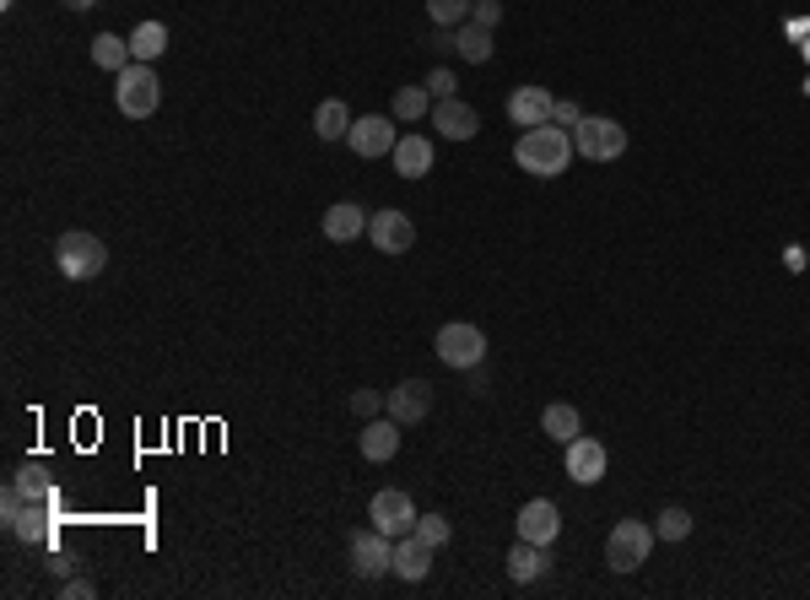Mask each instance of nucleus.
Segmentation results:
<instances>
[{
  "label": "nucleus",
  "instance_id": "f257e3e1",
  "mask_svg": "<svg viewBox=\"0 0 810 600\" xmlns=\"http://www.w3.org/2000/svg\"><path fill=\"white\" fill-rule=\"evenodd\" d=\"M513 163L524 174H535V179H557V174H567V163H573V131H562V125L524 131L513 141Z\"/></svg>",
  "mask_w": 810,
  "mask_h": 600
},
{
  "label": "nucleus",
  "instance_id": "f03ea898",
  "mask_svg": "<svg viewBox=\"0 0 810 600\" xmlns=\"http://www.w3.org/2000/svg\"><path fill=\"white\" fill-rule=\"evenodd\" d=\"M55 266H60L65 281H92V276H103L109 266V244L98 238V233H60V244H55Z\"/></svg>",
  "mask_w": 810,
  "mask_h": 600
},
{
  "label": "nucleus",
  "instance_id": "7ed1b4c3",
  "mask_svg": "<svg viewBox=\"0 0 810 600\" xmlns=\"http://www.w3.org/2000/svg\"><path fill=\"white\" fill-rule=\"evenodd\" d=\"M114 103H120V114L125 120H152L157 114V103H163V81H157V70L152 66H125L114 76Z\"/></svg>",
  "mask_w": 810,
  "mask_h": 600
},
{
  "label": "nucleus",
  "instance_id": "20e7f679",
  "mask_svg": "<svg viewBox=\"0 0 810 600\" xmlns=\"http://www.w3.org/2000/svg\"><path fill=\"white\" fill-rule=\"evenodd\" d=\"M573 152L589 157V163H617L626 152V131L617 120H606V114H584L573 125Z\"/></svg>",
  "mask_w": 810,
  "mask_h": 600
},
{
  "label": "nucleus",
  "instance_id": "39448f33",
  "mask_svg": "<svg viewBox=\"0 0 810 600\" xmlns=\"http://www.w3.org/2000/svg\"><path fill=\"white\" fill-rule=\"evenodd\" d=\"M437 363L443 368H459V374H470V368H481L487 363V335L476 331V325H465V320H454V325H443L433 341Z\"/></svg>",
  "mask_w": 810,
  "mask_h": 600
},
{
  "label": "nucleus",
  "instance_id": "423d86ee",
  "mask_svg": "<svg viewBox=\"0 0 810 600\" xmlns=\"http://www.w3.org/2000/svg\"><path fill=\"white\" fill-rule=\"evenodd\" d=\"M654 525H643V520H622L617 531L606 535V563L617 568V574H637L643 563H648V552H654Z\"/></svg>",
  "mask_w": 810,
  "mask_h": 600
},
{
  "label": "nucleus",
  "instance_id": "0eeeda50",
  "mask_svg": "<svg viewBox=\"0 0 810 600\" xmlns=\"http://www.w3.org/2000/svg\"><path fill=\"white\" fill-rule=\"evenodd\" d=\"M368 520H374V531L384 535H411L417 531V503H411V492H400V487H384L374 492V503H368Z\"/></svg>",
  "mask_w": 810,
  "mask_h": 600
},
{
  "label": "nucleus",
  "instance_id": "6e6552de",
  "mask_svg": "<svg viewBox=\"0 0 810 600\" xmlns=\"http://www.w3.org/2000/svg\"><path fill=\"white\" fill-rule=\"evenodd\" d=\"M352 568H357V579H384V574H395V535L384 531H357L352 535Z\"/></svg>",
  "mask_w": 810,
  "mask_h": 600
},
{
  "label": "nucleus",
  "instance_id": "1a4fd4ad",
  "mask_svg": "<svg viewBox=\"0 0 810 600\" xmlns=\"http://www.w3.org/2000/svg\"><path fill=\"white\" fill-rule=\"evenodd\" d=\"M368 238H374L378 255H411V244H417V222L406 216V211H374L368 216Z\"/></svg>",
  "mask_w": 810,
  "mask_h": 600
},
{
  "label": "nucleus",
  "instance_id": "9d476101",
  "mask_svg": "<svg viewBox=\"0 0 810 600\" xmlns=\"http://www.w3.org/2000/svg\"><path fill=\"white\" fill-rule=\"evenodd\" d=\"M562 466H567V476L578 481V487H595V481H606V466H611V455H606V444L600 438H573L567 444V455H562Z\"/></svg>",
  "mask_w": 810,
  "mask_h": 600
},
{
  "label": "nucleus",
  "instance_id": "9b49d317",
  "mask_svg": "<svg viewBox=\"0 0 810 600\" xmlns=\"http://www.w3.org/2000/svg\"><path fill=\"white\" fill-rule=\"evenodd\" d=\"M513 531H519V541H535V546H552L562 535V509L552 503V498H535V503H524L519 509V520H513Z\"/></svg>",
  "mask_w": 810,
  "mask_h": 600
},
{
  "label": "nucleus",
  "instance_id": "f8f14e48",
  "mask_svg": "<svg viewBox=\"0 0 810 600\" xmlns=\"http://www.w3.org/2000/svg\"><path fill=\"white\" fill-rule=\"evenodd\" d=\"M395 141H400V131H395V114H389V120H378V114H368V120H352V135H346V146H352L357 157H389V152H395Z\"/></svg>",
  "mask_w": 810,
  "mask_h": 600
},
{
  "label": "nucleus",
  "instance_id": "ddd939ff",
  "mask_svg": "<svg viewBox=\"0 0 810 600\" xmlns=\"http://www.w3.org/2000/svg\"><path fill=\"white\" fill-rule=\"evenodd\" d=\"M552 92L546 87H513L508 92V120L519 125V131H535V125H552Z\"/></svg>",
  "mask_w": 810,
  "mask_h": 600
},
{
  "label": "nucleus",
  "instance_id": "4468645a",
  "mask_svg": "<svg viewBox=\"0 0 810 600\" xmlns=\"http://www.w3.org/2000/svg\"><path fill=\"white\" fill-rule=\"evenodd\" d=\"M400 427H411V422H422L428 411H433V385L428 379H406V385H395L389 390V405H384Z\"/></svg>",
  "mask_w": 810,
  "mask_h": 600
},
{
  "label": "nucleus",
  "instance_id": "2eb2a0df",
  "mask_svg": "<svg viewBox=\"0 0 810 600\" xmlns=\"http://www.w3.org/2000/svg\"><path fill=\"white\" fill-rule=\"evenodd\" d=\"M428 120H433V131L448 135V141H470V135L481 131V114H476L470 103H459V98H437Z\"/></svg>",
  "mask_w": 810,
  "mask_h": 600
},
{
  "label": "nucleus",
  "instance_id": "dca6fc26",
  "mask_svg": "<svg viewBox=\"0 0 810 600\" xmlns=\"http://www.w3.org/2000/svg\"><path fill=\"white\" fill-rule=\"evenodd\" d=\"M433 552L437 546H428L417 531L400 535V541H395V574H400L406 585H422V579L433 574Z\"/></svg>",
  "mask_w": 810,
  "mask_h": 600
},
{
  "label": "nucleus",
  "instance_id": "f3484780",
  "mask_svg": "<svg viewBox=\"0 0 810 600\" xmlns=\"http://www.w3.org/2000/svg\"><path fill=\"white\" fill-rule=\"evenodd\" d=\"M389 157H395V174H400V179H422V174H433V141H428L422 131H406L400 141H395Z\"/></svg>",
  "mask_w": 810,
  "mask_h": 600
},
{
  "label": "nucleus",
  "instance_id": "a211bd4d",
  "mask_svg": "<svg viewBox=\"0 0 810 600\" xmlns=\"http://www.w3.org/2000/svg\"><path fill=\"white\" fill-rule=\"evenodd\" d=\"M368 216H374V211H363V205H352V200H335V205L324 211V222H319V227H324V238H330V244H352V238H363V233H368Z\"/></svg>",
  "mask_w": 810,
  "mask_h": 600
},
{
  "label": "nucleus",
  "instance_id": "6ab92c4d",
  "mask_svg": "<svg viewBox=\"0 0 810 600\" xmlns=\"http://www.w3.org/2000/svg\"><path fill=\"white\" fill-rule=\"evenodd\" d=\"M357 449H363V460H395V449H400V422H395L389 411L374 416V422H363Z\"/></svg>",
  "mask_w": 810,
  "mask_h": 600
},
{
  "label": "nucleus",
  "instance_id": "aec40b11",
  "mask_svg": "<svg viewBox=\"0 0 810 600\" xmlns=\"http://www.w3.org/2000/svg\"><path fill=\"white\" fill-rule=\"evenodd\" d=\"M552 546H535V541H519L513 552H508V579L513 585H535L546 568H552V557H546Z\"/></svg>",
  "mask_w": 810,
  "mask_h": 600
},
{
  "label": "nucleus",
  "instance_id": "412c9836",
  "mask_svg": "<svg viewBox=\"0 0 810 600\" xmlns=\"http://www.w3.org/2000/svg\"><path fill=\"white\" fill-rule=\"evenodd\" d=\"M49 514H55L49 503H27V509L11 520V535H22L27 546H49V541H55V520H49Z\"/></svg>",
  "mask_w": 810,
  "mask_h": 600
},
{
  "label": "nucleus",
  "instance_id": "4be33fe9",
  "mask_svg": "<svg viewBox=\"0 0 810 600\" xmlns=\"http://www.w3.org/2000/svg\"><path fill=\"white\" fill-rule=\"evenodd\" d=\"M313 135H319V141H346V135H352V109H346L341 98H324V103L313 109Z\"/></svg>",
  "mask_w": 810,
  "mask_h": 600
},
{
  "label": "nucleus",
  "instance_id": "5701e85b",
  "mask_svg": "<svg viewBox=\"0 0 810 600\" xmlns=\"http://www.w3.org/2000/svg\"><path fill=\"white\" fill-rule=\"evenodd\" d=\"M541 433H546L552 444H562V449H567V444L584 433V416H578L573 405H562V400H557V405H546V411H541Z\"/></svg>",
  "mask_w": 810,
  "mask_h": 600
},
{
  "label": "nucleus",
  "instance_id": "b1692460",
  "mask_svg": "<svg viewBox=\"0 0 810 600\" xmlns=\"http://www.w3.org/2000/svg\"><path fill=\"white\" fill-rule=\"evenodd\" d=\"M92 66H103V70H120L135 66V55H130V38H120V33H98L92 38Z\"/></svg>",
  "mask_w": 810,
  "mask_h": 600
},
{
  "label": "nucleus",
  "instance_id": "393cba45",
  "mask_svg": "<svg viewBox=\"0 0 810 600\" xmlns=\"http://www.w3.org/2000/svg\"><path fill=\"white\" fill-rule=\"evenodd\" d=\"M163 49H168V27H163V22H141V27L130 33V55H135L141 66L163 60Z\"/></svg>",
  "mask_w": 810,
  "mask_h": 600
},
{
  "label": "nucleus",
  "instance_id": "a878e982",
  "mask_svg": "<svg viewBox=\"0 0 810 600\" xmlns=\"http://www.w3.org/2000/svg\"><path fill=\"white\" fill-rule=\"evenodd\" d=\"M389 114H395L400 125H417V120L433 114V92H428V87H400L395 103H389Z\"/></svg>",
  "mask_w": 810,
  "mask_h": 600
},
{
  "label": "nucleus",
  "instance_id": "bb28decb",
  "mask_svg": "<svg viewBox=\"0 0 810 600\" xmlns=\"http://www.w3.org/2000/svg\"><path fill=\"white\" fill-rule=\"evenodd\" d=\"M459 55H465V66H487L492 60V27L459 22Z\"/></svg>",
  "mask_w": 810,
  "mask_h": 600
},
{
  "label": "nucleus",
  "instance_id": "cd10ccee",
  "mask_svg": "<svg viewBox=\"0 0 810 600\" xmlns=\"http://www.w3.org/2000/svg\"><path fill=\"white\" fill-rule=\"evenodd\" d=\"M470 5L476 0H428V16H433V27H459V22H470Z\"/></svg>",
  "mask_w": 810,
  "mask_h": 600
},
{
  "label": "nucleus",
  "instance_id": "c85d7f7f",
  "mask_svg": "<svg viewBox=\"0 0 810 600\" xmlns=\"http://www.w3.org/2000/svg\"><path fill=\"white\" fill-rule=\"evenodd\" d=\"M654 535H659V541H686V535H691V514H686V509H665V514L654 520Z\"/></svg>",
  "mask_w": 810,
  "mask_h": 600
},
{
  "label": "nucleus",
  "instance_id": "c756f323",
  "mask_svg": "<svg viewBox=\"0 0 810 600\" xmlns=\"http://www.w3.org/2000/svg\"><path fill=\"white\" fill-rule=\"evenodd\" d=\"M417 535H422L428 546H448V535H454V525H448L443 514H417Z\"/></svg>",
  "mask_w": 810,
  "mask_h": 600
},
{
  "label": "nucleus",
  "instance_id": "7c9ffc66",
  "mask_svg": "<svg viewBox=\"0 0 810 600\" xmlns=\"http://www.w3.org/2000/svg\"><path fill=\"white\" fill-rule=\"evenodd\" d=\"M384 405H389V396H378V390H357V396H352V411H357L363 422L384 416Z\"/></svg>",
  "mask_w": 810,
  "mask_h": 600
},
{
  "label": "nucleus",
  "instance_id": "2f4dec72",
  "mask_svg": "<svg viewBox=\"0 0 810 600\" xmlns=\"http://www.w3.org/2000/svg\"><path fill=\"white\" fill-rule=\"evenodd\" d=\"M422 87L433 92V103H437V98H454V87H459V81H454V70H448V66H433V70H428V81H422Z\"/></svg>",
  "mask_w": 810,
  "mask_h": 600
},
{
  "label": "nucleus",
  "instance_id": "473e14b6",
  "mask_svg": "<svg viewBox=\"0 0 810 600\" xmlns=\"http://www.w3.org/2000/svg\"><path fill=\"white\" fill-rule=\"evenodd\" d=\"M578 120H584V109H578L573 98H557V103H552V125H562V131H573Z\"/></svg>",
  "mask_w": 810,
  "mask_h": 600
},
{
  "label": "nucleus",
  "instance_id": "72a5a7b5",
  "mask_svg": "<svg viewBox=\"0 0 810 600\" xmlns=\"http://www.w3.org/2000/svg\"><path fill=\"white\" fill-rule=\"evenodd\" d=\"M428 44H433L437 55H459V27H433Z\"/></svg>",
  "mask_w": 810,
  "mask_h": 600
},
{
  "label": "nucleus",
  "instance_id": "f704fd0d",
  "mask_svg": "<svg viewBox=\"0 0 810 600\" xmlns=\"http://www.w3.org/2000/svg\"><path fill=\"white\" fill-rule=\"evenodd\" d=\"M470 22L498 27V22H502V0H476V5H470Z\"/></svg>",
  "mask_w": 810,
  "mask_h": 600
},
{
  "label": "nucleus",
  "instance_id": "c9c22d12",
  "mask_svg": "<svg viewBox=\"0 0 810 600\" xmlns=\"http://www.w3.org/2000/svg\"><path fill=\"white\" fill-rule=\"evenodd\" d=\"M65 596H70V600H92V596H98V585L76 574V579H65Z\"/></svg>",
  "mask_w": 810,
  "mask_h": 600
},
{
  "label": "nucleus",
  "instance_id": "e433bc0d",
  "mask_svg": "<svg viewBox=\"0 0 810 600\" xmlns=\"http://www.w3.org/2000/svg\"><path fill=\"white\" fill-rule=\"evenodd\" d=\"M65 5H70V11H92L98 0H65Z\"/></svg>",
  "mask_w": 810,
  "mask_h": 600
}]
</instances>
